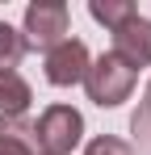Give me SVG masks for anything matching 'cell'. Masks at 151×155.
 I'll return each instance as SVG.
<instances>
[{"mask_svg":"<svg viewBox=\"0 0 151 155\" xmlns=\"http://www.w3.org/2000/svg\"><path fill=\"white\" fill-rule=\"evenodd\" d=\"M84 88H88V101L92 105L113 109V105H122L134 92V71L126 67L122 59L101 54L97 63H88V71H84Z\"/></svg>","mask_w":151,"mask_h":155,"instance_id":"obj_1","label":"cell"},{"mask_svg":"<svg viewBox=\"0 0 151 155\" xmlns=\"http://www.w3.org/2000/svg\"><path fill=\"white\" fill-rule=\"evenodd\" d=\"M84 155H134V147L126 143V138H113V134H101L88 143V151Z\"/></svg>","mask_w":151,"mask_h":155,"instance_id":"obj_11","label":"cell"},{"mask_svg":"<svg viewBox=\"0 0 151 155\" xmlns=\"http://www.w3.org/2000/svg\"><path fill=\"white\" fill-rule=\"evenodd\" d=\"M0 155H42L34 126L21 117H0Z\"/></svg>","mask_w":151,"mask_h":155,"instance_id":"obj_6","label":"cell"},{"mask_svg":"<svg viewBox=\"0 0 151 155\" xmlns=\"http://www.w3.org/2000/svg\"><path fill=\"white\" fill-rule=\"evenodd\" d=\"M25 51H29L25 34H21V29H13L8 21H0V71H17V63H21Z\"/></svg>","mask_w":151,"mask_h":155,"instance_id":"obj_8","label":"cell"},{"mask_svg":"<svg viewBox=\"0 0 151 155\" xmlns=\"http://www.w3.org/2000/svg\"><path fill=\"white\" fill-rule=\"evenodd\" d=\"M34 101L29 84H25L17 71H0V117H21Z\"/></svg>","mask_w":151,"mask_h":155,"instance_id":"obj_7","label":"cell"},{"mask_svg":"<svg viewBox=\"0 0 151 155\" xmlns=\"http://www.w3.org/2000/svg\"><path fill=\"white\" fill-rule=\"evenodd\" d=\"M113 59H122L130 71H139V67H151V21L147 17H130L122 25L113 29Z\"/></svg>","mask_w":151,"mask_h":155,"instance_id":"obj_4","label":"cell"},{"mask_svg":"<svg viewBox=\"0 0 151 155\" xmlns=\"http://www.w3.org/2000/svg\"><path fill=\"white\" fill-rule=\"evenodd\" d=\"M88 13L97 17L101 25H109V29H118L122 21H130L139 8L130 4V0H88Z\"/></svg>","mask_w":151,"mask_h":155,"instance_id":"obj_9","label":"cell"},{"mask_svg":"<svg viewBox=\"0 0 151 155\" xmlns=\"http://www.w3.org/2000/svg\"><path fill=\"white\" fill-rule=\"evenodd\" d=\"M130 130H134V143H139V155H151V84L143 92V101L130 117Z\"/></svg>","mask_w":151,"mask_h":155,"instance_id":"obj_10","label":"cell"},{"mask_svg":"<svg viewBox=\"0 0 151 155\" xmlns=\"http://www.w3.org/2000/svg\"><path fill=\"white\" fill-rule=\"evenodd\" d=\"M88 46L80 42V38H63L59 46H50L46 51V80L50 84H59V88H67V84H80L84 71H88Z\"/></svg>","mask_w":151,"mask_h":155,"instance_id":"obj_5","label":"cell"},{"mask_svg":"<svg viewBox=\"0 0 151 155\" xmlns=\"http://www.w3.org/2000/svg\"><path fill=\"white\" fill-rule=\"evenodd\" d=\"M34 138H38V151L42 155H72L84 138V117L72 105H50L46 113L38 117L34 126Z\"/></svg>","mask_w":151,"mask_h":155,"instance_id":"obj_2","label":"cell"},{"mask_svg":"<svg viewBox=\"0 0 151 155\" xmlns=\"http://www.w3.org/2000/svg\"><path fill=\"white\" fill-rule=\"evenodd\" d=\"M67 21H72V13H67L63 0H34L25 8V42H38V46L50 51V46L63 42Z\"/></svg>","mask_w":151,"mask_h":155,"instance_id":"obj_3","label":"cell"}]
</instances>
